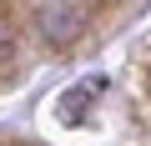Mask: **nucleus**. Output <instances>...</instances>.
Listing matches in <instances>:
<instances>
[{
  "label": "nucleus",
  "mask_w": 151,
  "mask_h": 146,
  "mask_svg": "<svg viewBox=\"0 0 151 146\" xmlns=\"http://www.w3.org/2000/svg\"><path fill=\"white\" fill-rule=\"evenodd\" d=\"M35 35L50 45V50H65L86 35V10L70 5V0H50V5L35 10Z\"/></svg>",
  "instance_id": "obj_1"
},
{
  "label": "nucleus",
  "mask_w": 151,
  "mask_h": 146,
  "mask_svg": "<svg viewBox=\"0 0 151 146\" xmlns=\"http://www.w3.org/2000/svg\"><path fill=\"white\" fill-rule=\"evenodd\" d=\"M15 76V30H10V15L0 5V81Z\"/></svg>",
  "instance_id": "obj_2"
}]
</instances>
